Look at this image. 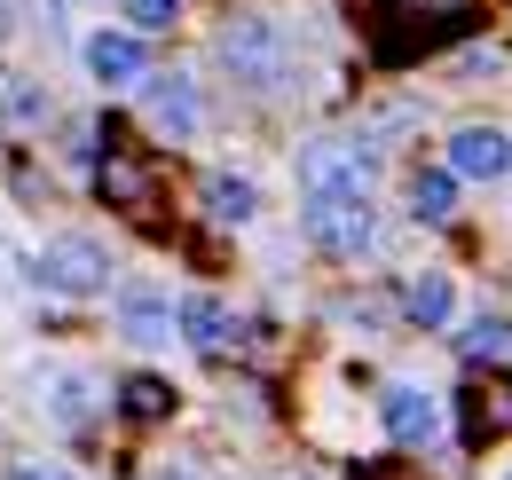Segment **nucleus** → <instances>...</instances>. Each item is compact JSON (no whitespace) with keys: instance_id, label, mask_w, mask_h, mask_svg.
Masks as SVG:
<instances>
[{"instance_id":"obj_1","label":"nucleus","mask_w":512,"mask_h":480,"mask_svg":"<svg viewBox=\"0 0 512 480\" xmlns=\"http://www.w3.org/2000/svg\"><path fill=\"white\" fill-rule=\"evenodd\" d=\"M300 229H308L323 252H339V260H363V252L379 244L371 189H308V205H300Z\"/></svg>"},{"instance_id":"obj_2","label":"nucleus","mask_w":512,"mask_h":480,"mask_svg":"<svg viewBox=\"0 0 512 480\" xmlns=\"http://www.w3.org/2000/svg\"><path fill=\"white\" fill-rule=\"evenodd\" d=\"M213 56L229 63V71H237L253 95H276V87L292 79V48H284V32H276L268 16H237V24L213 40Z\"/></svg>"},{"instance_id":"obj_3","label":"nucleus","mask_w":512,"mask_h":480,"mask_svg":"<svg viewBox=\"0 0 512 480\" xmlns=\"http://www.w3.org/2000/svg\"><path fill=\"white\" fill-rule=\"evenodd\" d=\"M40 284H56V292H71V300H87V292L111 284V252H103L95 237H48V252H40Z\"/></svg>"},{"instance_id":"obj_4","label":"nucleus","mask_w":512,"mask_h":480,"mask_svg":"<svg viewBox=\"0 0 512 480\" xmlns=\"http://www.w3.org/2000/svg\"><path fill=\"white\" fill-rule=\"evenodd\" d=\"M300 189H371V150L363 142H308Z\"/></svg>"},{"instance_id":"obj_5","label":"nucleus","mask_w":512,"mask_h":480,"mask_svg":"<svg viewBox=\"0 0 512 480\" xmlns=\"http://www.w3.org/2000/svg\"><path fill=\"white\" fill-rule=\"evenodd\" d=\"M449 174H457V181L512 174V134H505V126H457V134H449Z\"/></svg>"},{"instance_id":"obj_6","label":"nucleus","mask_w":512,"mask_h":480,"mask_svg":"<svg viewBox=\"0 0 512 480\" xmlns=\"http://www.w3.org/2000/svg\"><path fill=\"white\" fill-rule=\"evenodd\" d=\"M457 433L481 449V441H505L512 433V378H489V386H465L457 394Z\"/></svg>"},{"instance_id":"obj_7","label":"nucleus","mask_w":512,"mask_h":480,"mask_svg":"<svg viewBox=\"0 0 512 480\" xmlns=\"http://www.w3.org/2000/svg\"><path fill=\"white\" fill-rule=\"evenodd\" d=\"M379 418H386L394 441H410V449H418V441H434V433H442V402H434L426 386H386V394H379Z\"/></svg>"},{"instance_id":"obj_8","label":"nucleus","mask_w":512,"mask_h":480,"mask_svg":"<svg viewBox=\"0 0 512 480\" xmlns=\"http://www.w3.org/2000/svg\"><path fill=\"white\" fill-rule=\"evenodd\" d=\"M142 103H150V119L166 126V134H190L197 126V87L182 71H142Z\"/></svg>"},{"instance_id":"obj_9","label":"nucleus","mask_w":512,"mask_h":480,"mask_svg":"<svg viewBox=\"0 0 512 480\" xmlns=\"http://www.w3.org/2000/svg\"><path fill=\"white\" fill-rule=\"evenodd\" d=\"M119 331H127L134 347H166V339H174V307L158 300L150 284H127V292H119Z\"/></svg>"},{"instance_id":"obj_10","label":"nucleus","mask_w":512,"mask_h":480,"mask_svg":"<svg viewBox=\"0 0 512 480\" xmlns=\"http://www.w3.org/2000/svg\"><path fill=\"white\" fill-rule=\"evenodd\" d=\"M95 181H103V197H111V205H127V213H142V221H150V205H158V181H150V166H134L127 150H111V158L95 166Z\"/></svg>"},{"instance_id":"obj_11","label":"nucleus","mask_w":512,"mask_h":480,"mask_svg":"<svg viewBox=\"0 0 512 480\" xmlns=\"http://www.w3.org/2000/svg\"><path fill=\"white\" fill-rule=\"evenodd\" d=\"M87 71L111 79V87L142 79V40H134V32H95V40H87Z\"/></svg>"},{"instance_id":"obj_12","label":"nucleus","mask_w":512,"mask_h":480,"mask_svg":"<svg viewBox=\"0 0 512 480\" xmlns=\"http://www.w3.org/2000/svg\"><path fill=\"white\" fill-rule=\"evenodd\" d=\"M174 323H182V339L205 347V355L229 347V307H221V300H182V307H174Z\"/></svg>"},{"instance_id":"obj_13","label":"nucleus","mask_w":512,"mask_h":480,"mask_svg":"<svg viewBox=\"0 0 512 480\" xmlns=\"http://www.w3.org/2000/svg\"><path fill=\"white\" fill-rule=\"evenodd\" d=\"M253 181L245 174H205V213H213V221H253Z\"/></svg>"},{"instance_id":"obj_14","label":"nucleus","mask_w":512,"mask_h":480,"mask_svg":"<svg viewBox=\"0 0 512 480\" xmlns=\"http://www.w3.org/2000/svg\"><path fill=\"white\" fill-rule=\"evenodd\" d=\"M410 213H418V221H449V213H457V174H449V166L418 174L410 181Z\"/></svg>"},{"instance_id":"obj_15","label":"nucleus","mask_w":512,"mask_h":480,"mask_svg":"<svg viewBox=\"0 0 512 480\" xmlns=\"http://www.w3.org/2000/svg\"><path fill=\"white\" fill-rule=\"evenodd\" d=\"M402 307H410L418 331H442V323H449V276H442V268H426V276L410 284V300H402Z\"/></svg>"},{"instance_id":"obj_16","label":"nucleus","mask_w":512,"mask_h":480,"mask_svg":"<svg viewBox=\"0 0 512 480\" xmlns=\"http://www.w3.org/2000/svg\"><path fill=\"white\" fill-rule=\"evenodd\" d=\"M119 410H127V418H166V410H174V386H166V378H127V386H119Z\"/></svg>"},{"instance_id":"obj_17","label":"nucleus","mask_w":512,"mask_h":480,"mask_svg":"<svg viewBox=\"0 0 512 480\" xmlns=\"http://www.w3.org/2000/svg\"><path fill=\"white\" fill-rule=\"evenodd\" d=\"M457 347H465V355H473V362H481V355L497 362V355H505V347H512V331H505V323H497V315H481V323H473V331H465Z\"/></svg>"},{"instance_id":"obj_18","label":"nucleus","mask_w":512,"mask_h":480,"mask_svg":"<svg viewBox=\"0 0 512 480\" xmlns=\"http://www.w3.org/2000/svg\"><path fill=\"white\" fill-rule=\"evenodd\" d=\"M127 16H134V32H166L182 16V0H127Z\"/></svg>"},{"instance_id":"obj_19","label":"nucleus","mask_w":512,"mask_h":480,"mask_svg":"<svg viewBox=\"0 0 512 480\" xmlns=\"http://www.w3.org/2000/svg\"><path fill=\"white\" fill-rule=\"evenodd\" d=\"M497 63H505V48L489 40V48H465V56H457V71H465V79H481V71H497Z\"/></svg>"},{"instance_id":"obj_20","label":"nucleus","mask_w":512,"mask_h":480,"mask_svg":"<svg viewBox=\"0 0 512 480\" xmlns=\"http://www.w3.org/2000/svg\"><path fill=\"white\" fill-rule=\"evenodd\" d=\"M355 480H418V473H410V465H363Z\"/></svg>"},{"instance_id":"obj_21","label":"nucleus","mask_w":512,"mask_h":480,"mask_svg":"<svg viewBox=\"0 0 512 480\" xmlns=\"http://www.w3.org/2000/svg\"><path fill=\"white\" fill-rule=\"evenodd\" d=\"M16 480H71V473H56V465H16Z\"/></svg>"},{"instance_id":"obj_22","label":"nucleus","mask_w":512,"mask_h":480,"mask_svg":"<svg viewBox=\"0 0 512 480\" xmlns=\"http://www.w3.org/2000/svg\"><path fill=\"white\" fill-rule=\"evenodd\" d=\"M158 480H205V473H158Z\"/></svg>"},{"instance_id":"obj_23","label":"nucleus","mask_w":512,"mask_h":480,"mask_svg":"<svg viewBox=\"0 0 512 480\" xmlns=\"http://www.w3.org/2000/svg\"><path fill=\"white\" fill-rule=\"evenodd\" d=\"M284 480H300V473H284Z\"/></svg>"}]
</instances>
